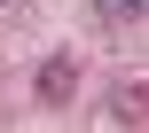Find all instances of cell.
Listing matches in <instances>:
<instances>
[{
	"label": "cell",
	"mask_w": 149,
	"mask_h": 133,
	"mask_svg": "<svg viewBox=\"0 0 149 133\" xmlns=\"http://www.w3.org/2000/svg\"><path fill=\"white\" fill-rule=\"evenodd\" d=\"M149 110H141V78H126L118 94H110V125H141Z\"/></svg>",
	"instance_id": "2"
},
{
	"label": "cell",
	"mask_w": 149,
	"mask_h": 133,
	"mask_svg": "<svg viewBox=\"0 0 149 133\" xmlns=\"http://www.w3.org/2000/svg\"><path fill=\"white\" fill-rule=\"evenodd\" d=\"M71 94H79V63H71V55H47V63L31 71V102H39V110H63Z\"/></svg>",
	"instance_id": "1"
},
{
	"label": "cell",
	"mask_w": 149,
	"mask_h": 133,
	"mask_svg": "<svg viewBox=\"0 0 149 133\" xmlns=\"http://www.w3.org/2000/svg\"><path fill=\"white\" fill-rule=\"evenodd\" d=\"M0 8H16V0H0Z\"/></svg>",
	"instance_id": "4"
},
{
	"label": "cell",
	"mask_w": 149,
	"mask_h": 133,
	"mask_svg": "<svg viewBox=\"0 0 149 133\" xmlns=\"http://www.w3.org/2000/svg\"><path fill=\"white\" fill-rule=\"evenodd\" d=\"M94 16H102L110 31H126V24H141V0H94Z\"/></svg>",
	"instance_id": "3"
}]
</instances>
